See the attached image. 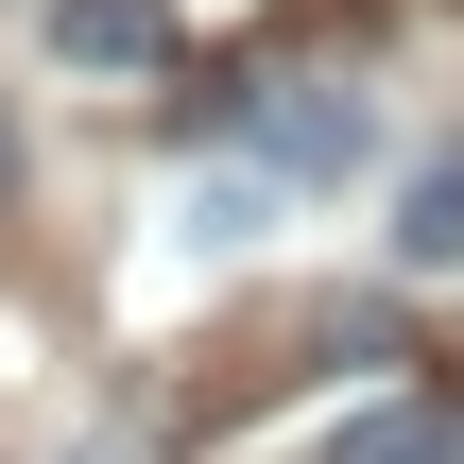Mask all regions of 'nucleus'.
I'll return each instance as SVG.
<instances>
[{"label":"nucleus","mask_w":464,"mask_h":464,"mask_svg":"<svg viewBox=\"0 0 464 464\" xmlns=\"http://www.w3.org/2000/svg\"><path fill=\"white\" fill-rule=\"evenodd\" d=\"M396 258H413V276H464V138H430V155L396 172Z\"/></svg>","instance_id":"f257e3e1"},{"label":"nucleus","mask_w":464,"mask_h":464,"mask_svg":"<svg viewBox=\"0 0 464 464\" xmlns=\"http://www.w3.org/2000/svg\"><path fill=\"white\" fill-rule=\"evenodd\" d=\"M52 52L121 86V69H155V52H172V0H52Z\"/></svg>","instance_id":"f03ea898"},{"label":"nucleus","mask_w":464,"mask_h":464,"mask_svg":"<svg viewBox=\"0 0 464 464\" xmlns=\"http://www.w3.org/2000/svg\"><path fill=\"white\" fill-rule=\"evenodd\" d=\"M258 155H276V172H344V155H362V103H344V86H276V103H258Z\"/></svg>","instance_id":"7ed1b4c3"},{"label":"nucleus","mask_w":464,"mask_h":464,"mask_svg":"<svg viewBox=\"0 0 464 464\" xmlns=\"http://www.w3.org/2000/svg\"><path fill=\"white\" fill-rule=\"evenodd\" d=\"M327 464H464V413H362L327 430Z\"/></svg>","instance_id":"20e7f679"},{"label":"nucleus","mask_w":464,"mask_h":464,"mask_svg":"<svg viewBox=\"0 0 464 464\" xmlns=\"http://www.w3.org/2000/svg\"><path fill=\"white\" fill-rule=\"evenodd\" d=\"M189 241H258V172H207L189 189Z\"/></svg>","instance_id":"39448f33"},{"label":"nucleus","mask_w":464,"mask_h":464,"mask_svg":"<svg viewBox=\"0 0 464 464\" xmlns=\"http://www.w3.org/2000/svg\"><path fill=\"white\" fill-rule=\"evenodd\" d=\"M0 189H17V121H0Z\"/></svg>","instance_id":"423d86ee"},{"label":"nucleus","mask_w":464,"mask_h":464,"mask_svg":"<svg viewBox=\"0 0 464 464\" xmlns=\"http://www.w3.org/2000/svg\"><path fill=\"white\" fill-rule=\"evenodd\" d=\"M69 464H138V448H69Z\"/></svg>","instance_id":"0eeeda50"}]
</instances>
